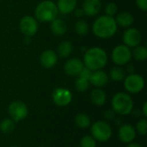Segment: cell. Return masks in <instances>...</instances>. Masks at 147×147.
<instances>
[{
  "label": "cell",
  "mask_w": 147,
  "mask_h": 147,
  "mask_svg": "<svg viewBox=\"0 0 147 147\" xmlns=\"http://www.w3.org/2000/svg\"><path fill=\"white\" fill-rule=\"evenodd\" d=\"M132 58V52L126 45L116 46L112 51V60L118 65H126Z\"/></svg>",
  "instance_id": "cell-8"
},
{
  "label": "cell",
  "mask_w": 147,
  "mask_h": 147,
  "mask_svg": "<svg viewBox=\"0 0 147 147\" xmlns=\"http://www.w3.org/2000/svg\"><path fill=\"white\" fill-rule=\"evenodd\" d=\"M91 73H92V71H90L89 68L84 66V68L81 70L80 73L78 74V77L79 78H84V79H87L89 80L90 76H91Z\"/></svg>",
  "instance_id": "cell-31"
},
{
  "label": "cell",
  "mask_w": 147,
  "mask_h": 147,
  "mask_svg": "<svg viewBox=\"0 0 147 147\" xmlns=\"http://www.w3.org/2000/svg\"><path fill=\"white\" fill-rule=\"evenodd\" d=\"M118 135H119V139L121 140V141L126 144H129L134 140L136 137V130L132 125L125 124L120 127Z\"/></svg>",
  "instance_id": "cell-12"
},
{
  "label": "cell",
  "mask_w": 147,
  "mask_h": 147,
  "mask_svg": "<svg viewBox=\"0 0 147 147\" xmlns=\"http://www.w3.org/2000/svg\"><path fill=\"white\" fill-rule=\"evenodd\" d=\"M82 9L85 15L93 16L100 12L102 9V3L100 0H84Z\"/></svg>",
  "instance_id": "cell-14"
},
{
  "label": "cell",
  "mask_w": 147,
  "mask_h": 147,
  "mask_svg": "<svg viewBox=\"0 0 147 147\" xmlns=\"http://www.w3.org/2000/svg\"><path fill=\"white\" fill-rule=\"evenodd\" d=\"M77 5V0H58V10L63 14L71 13Z\"/></svg>",
  "instance_id": "cell-19"
},
{
  "label": "cell",
  "mask_w": 147,
  "mask_h": 147,
  "mask_svg": "<svg viewBox=\"0 0 147 147\" xmlns=\"http://www.w3.org/2000/svg\"><path fill=\"white\" fill-rule=\"evenodd\" d=\"M109 77L112 80H114L115 82H120L125 78V71L122 68L114 67L110 70Z\"/></svg>",
  "instance_id": "cell-25"
},
{
  "label": "cell",
  "mask_w": 147,
  "mask_h": 147,
  "mask_svg": "<svg viewBox=\"0 0 147 147\" xmlns=\"http://www.w3.org/2000/svg\"><path fill=\"white\" fill-rule=\"evenodd\" d=\"M84 14V13L83 9H77L76 12H75V16H76L77 17H80V16H82Z\"/></svg>",
  "instance_id": "cell-35"
},
{
  "label": "cell",
  "mask_w": 147,
  "mask_h": 147,
  "mask_svg": "<svg viewBox=\"0 0 147 147\" xmlns=\"http://www.w3.org/2000/svg\"><path fill=\"white\" fill-rule=\"evenodd\" d=\"M81 147H96V140L92 136H84L80 141Z\"/></svg>",
  "instance_id": "cell-29"
},
{
  "label": "cell",
  "mask_w": 147,
  "mask_h": 147,
  "mask_svg": "<svg viewBox=\"0 0 147 147\" xmlns=\"http://www.w3.org/2000/svg\"><path fill=\"white\" fill-rule=\"evenodd\" d=\"M136 3L140 9L147 10V0H136Z\"/></svg>",
  "instance_id": "cell-32"
},
{
  "label": "cell",
  "mask_w": 147,
  "mask_h": 147,
  "mask_svg": "<svg viewBox=\"0 0 147 147\" xmlns=\"http://www.w3.org/2000/svg\"><path fill=\"white\" fill-rule=\"evenodd\" d=\"M106 99L107 96L105 92L99 88L95 89L90 94V100L96 106H102L106 102Z\"/></svg>",
  "instance_id": "cell-20"
},
{
  "label": "cell",
  "mask_w": 147,
  "mask_h": 147,
  "mask_svg": "<svg viewBox=\"0 0 147 147\" xmlns=\"http://www.w3.org/2000/svg\"><path fill=\"white\" fill-rule=\"evenodd\" d=\"M134 57L139 61H144L147 59V49L144 46H137L134 47V52L132 53Z\"/></svg>",
  "instance_id": "cell-24"
},
{
  "label": "cell",
  "mask_w": 147,
  "mask_h": 147,
  "mask_svg": "<svg viewBox=\"0 0 147 147\" xmlns=\"http://www.w3.org/2000/svg\"><path fill=\"white\" fill-rule=\"evenodd\" d=\"M8 112L10 119H12L15 122H19L27 117L28 114V109L23 102L15 101L9 104Z\"/></svg>",
  "instance_id": "cell-7"
},
{
  "label": "cell",
  "mask_w": 147,
  "mask_h": 147,
  "mask_svg": "<svg viewBox=\"0 0 147 147\" xmlns=\"http://www.w3.org/2000/svg\"><path fill=\"white\" fill-rule=\"evenodd\" d=\"M141 34L137 28H127L123 34L124 45H126L128 47H135L139 46L141 42Z\"/></svg>",
  "instance_id": "cell-11"
},
{
  "label": "cell",
  "mask_w": 147,
  "mask_h": 147,
  "mask_svg": "<svg viewBox=\"0 0 147 147\" xmlns=\"http://www.w3.org/2000/svg\"><path fill=\"white\" fill-rule=\"evenodd\" d=\"M76 33L79 35H84L89 31V26L84 21H78L75 25Z\"/></svg>",
  "instance_id": "cell-27"
},
{
  "label": "cell",
  "mask_w": 147,
  "mask_h": 147,
  "mask_svg": "<svg viewBox=\"0 0 147 147\" xmlns=\"http://www.w3.org/2000/svg\"><path fill=\"white\" fill-rule=\"evenodd\" d=\"M127 147H142L140 145L137 144V143H129V145Z\"/></svg>",
  "instance_id": "cell-36"
},
{
  "label": "cell",
  "mask_w": 147,
  "mask_h": 147,
  "mask_svg": "<svg viewBox=\"0 0 147 147\" xmlns=\"http://www.w3.org/2000/svg\"><path fill=\"white\" fill-rule=\"evenodd\" d=\"M35 19L42 22H51L57 18V5L51 0H44L40 2L34 9Z\"/></svg>",
  "instance_id": "cell-3"
},
{
  "label": "cell",
  "mask_w": 147,
  "mask_h": 147,
  "mask_svg": "<svg viewBox=\"0 0 147 147\" xmlns=\"http://www.w3.org/2000/svg\"><path fill=\"white\" fill-rule=\"evenodd\" d=\"M89 86H90L89 80L82 78H78L75 82V88L77 90H78L80 92H84V91L87 90Z\"/></svg>",
  "instance_id": "cell-26"
},
{
  "label": "cell",
  "mask_w": 147,
  "mask_h": 147,
  "mask_svg": "<svg viewBox=\"0 0 147 147\" xmlns=\"http://www.w3.org/2000/svg\"><path fill=\"white\" fill-rule=\"evenodd\" d=\"M72 52V45L70 41H62L58 47V54L61 58H67Z\"/></svg>",
  "instance_id": "cell-21"
},
{
  "label": "cell",
  "mask_w": 147,
  "mask_h": 147,
  "mask_svg": "<svg viewBox=\"0 0 147 147\" xmlns=\"http://www.w3.org/2000/svg\"><path fill=\"white\" fill-rule=\"evenodd\" d=\"M39 147H40V146H39Z\"/></svg>",
  "instance_id": "cell-38"
},
{
  "label": "cell",
  "mask_w": 147,
  "mask_h": 147,
  "mask_svg": "<svg viewBox=\"0 0 147 147\" xmlns=\"http://www.w3.org/2000/svg\"><path fill=\"white\" fill-rule=\"evenodd\" d=\"M84 63L78 59H71L64 65L65 72L69 76H78L84 68Z\"/></svg>",
  "instance_id": "cell-13"
},
{
  "label": "cell",
  "mask_w": 147,
  "mask_h": 147,
  "mask_svg": "<svg viewBox=\"0 0 147 147\" xmlns=\"http://www.w3.org/2000/svg\"><path fill=\"white\" fill-rule=\"evenodd\" d=\"M142 113H143V115L145 116V118H146L147 117V102H145V103L143 104Z\"/></svg>",
  "instance_id": "cell-34"
},
{
  "label": "cell",
  "mask_w": 147,
  "mask_h": 147,
  "mask_svg": "<svg viewBox=\"0 0 147 147\" xmlns=\"http://www.w3.org/2000/svg\"><path fill=\"white\" fill-rule=\"evenodd\" d=\"M40 64L45 68H53L58 61V56L53 50H47L43 52L40 55Z\"/></svg>",
  "instance_id": "cell-15"
},
{
  "label": "cell",
  "mask_w": 147,
  "mask_h": 147,
  "mask_svg": "<svg viewBox=\"0 0 147 147\" xmlns=\"http://www.w3.org/2000/svg\"><path fill=\"white\" fill-rule=\"evenodd\" d=\"M21 32L27 36H33L38 30L37 20L30 16L22 17L20 21Z\"/></svg>",
  "instance_id": "cell-10"
},
{
  "label": "cell",
  "mask_w": 147,
  "mask_h": 147,
  "mask_svg": "<svg viewBox=\"0 0 147 147\" xmlns=\"http://www.w3.org/2000/svg\"><path fill=\"white\" fill-rule=\"evenodd\" d=\"M134 21V18L132 14L128 12H121L117 15V17L115 19V22L117 25H120L123 28L130 27Z\"/></svg>",
  "instance_id": "cell-17"
},
{
  "label": "cell",
  "mask_w": 147,
  "mask_h": 147,
  "mask_svg": "<svg viewBox=\"0 0 147 147\" xmlns=\"http://www.w3.org/2000/svg\"><path fill=\"white\" fill-rule=\"evenodd\" d=\"M108 60L106 52L101 47H91L88 49L84 56V65L90 71H97L103 68Z\"/></svg>",
  "instance_id": "cell-2"
},
{
  "label": "cell",
  "mask_w": 147,
  "mask_h": 147,
  "mask_svg": "<svg viewBox=\"0 0 147 147\" xmlns=\"http://www.w3.org/2000/svg\"><path fill=\"white\" fill-rule=\"evenodd\" d=\"M111 105L113 110L121 115H127L131 114L134 109V101L132 97L124 92L115 94L112 98Z\"/></svg>",
  "instance_id": "cell-4"
},
{
  "label": "cell",
  "mask_w": 147,
  "mask_h": 147,
  "mask_svg": "<svg viewBox=\"0 0 147 147\" xmlns=\"http://www.w3.org/2000/svg\"><path fill=\"white\" fill-rule=\"evenodd\" d=\"M140 134L145 136L147 134V120L146 118L140 119L136 125V129H135Z\"/></svg>",
  "instance_id": "cell-28"
},
{
  "label": "cell",
  "mask_w": 147,
  "mask_h": 147,
  "mask_svg": "<svg viewBox=\"0 0 147 147\" xmlns=\"http://www.w3.org/2000/svg\"><path fill=\"white\" fill-rule=\"evenodd\" d=\"M124 87L129 93H140L145 87V79L139 74L132 73L124 78Z\"/></svg>",
  "instance_id": "cell-6"
},
{
  "label": "cell",
  "mask_w": 147,
  "mask_h": 147,
  "mask_svg": "<svg viewBox=\"0 0 147 147\" xmlns=\"http://www.w3.org/2000/svg\"><path fill=\"white\" fill-rule=\"evenodd\" d=\"M105 12L107 16H114L117 13V5L115 3H109L105 7Z\"/></svg>",
  "instance_id": "cell-30"
},
{
  "label": "cell",
  "mask_w": 147,
  "mask_h": 147,
  "mask_svg": "<svg viewBox=\"0 0 147 147\" xmlns=\"http://www.w3.org/2000/svg\"><path fill=\"white\" fill-rule=\"evenodd\" d=\"M53 101L59 107H65L71 103L72 100L71 92L65 88H57L53 92Z\"/></svg>",
  "instance_id": "cell-9"
},
{
  "label": "cell",
  "mask_w": 147,
  "mask_h": 147,
  "mask_svg": "<svg viewBox=\"0 0 147 147\" xmlns=\"http://www.w3.org/2000/svg\"><path fill=\"white\" fill-rule=\"evenodd\" d=\"M90 133L96 141L106 142L112 136V128L106 121H98L91 126Z\"/></svg>",
  "instance_id": "cell-5"
},
{
  "label": "cell",
  "mask_w": 147,
  "mask_h": 147,
  "mask_svg": "<svg viewBox=\"0 0 147 147\" xmlns=\"http://www.w3.org/2000/svg\"><path fill=\"white\" fill-rule=\"evenodd\" d=\"M14 129H15V121L12 119L7 118V119L3 120L0 122V130L3 134H9L12 133Z\"/></svg>",
  "instance_id": "cell-23"
},
{
  "label": "cell",
  "mask_w": 147,
  "mask_h": 147,
  "mask_svg": "<svg viewBox=\"0 0 147 147\" xmlns=\"http://www.w3.org/2000/svg\"><path fill=\"white\" fill-rule=\"evenodd\" d=\"M50 27H51V31L55 35H59V36L63 35L66 31V24L61 19L55 18L54 20H53L51 22Z\"/></svg>",
  "instance_id": "cell-18"
},
{
  "label": "cell",
  "mask_w": 147,
  "mask_h": 147,
  "mask_svg": "<svg viewBox=\"0 0 147 147\" xmlns=\"http://www.w3.org/2000/svg\"><path fill=\"white\" fill-rule=\"evenodd\" d=\"M75 123L78 127L85 129L90 126V119L85 114H78L75 117Z\"/></svg>",
  "instance_id": "cell-22"
},
{
  "label": "cell",
  "mask_w": 147,
  "mask_h": 147,
  "mask_svg": "<svg viewBox=\"0 0 147 147\" xmlns=\"http://www.w3.org/2000/svg\"><path fill=\"white\" fill-rule=\"evenodd\" d=\"M11 147H17V146H11Z\"/></svg>",
  "instance_id": "cell-37"
},
{
  "label": "cell",
  "mask_w": 147,
  "mask_h": 147,
  "mask_svg": "<svg viewBox=\"0 0 147 147\" xmlns=\"http://www.w3.org/2000/svg\"><path fill=\"white\" fill-rule=\"evenodd\" d=\"M109 81V76L106 74V72H104L102 70H97V71H94L91 73V76L89 79L90 84H91L92 85L100 88L104 86Z\"/></svg>",
  "instance_id": "cell-16"
},
{
  "label": "cell",
  "mask_w": 147,
  "mask_h": 147,
  "mask_svg": "<svg viewBox=\"0 0 147 147\" xmlns=\"http://www.w3.org/2000/svg\"><path fill=\"white\" fill-rule=\"evenodd\" d=\"M115 116V112L112 109V110H108L104 113V117L108 120H112L114 119Z\"/></svg>",
  "instance_id": "cell-33"
},
{
  "label": "cell",
  "mask_w": 147,
  "mask_h": 147,
  "mask_svg": "<svg viewBox=\"0 0 147 147\" xmlns=\"http://www.w3.org/2000/svg\"><path fill=\"white\" fill-rule=\"evenodd\" d=\"M117 23L113 16H102L98 17L93 24V33L96 36L107 39L110 38L117 31Z\"/></svg>",
  "instance_id": "cell-1"
}]
</instances>
